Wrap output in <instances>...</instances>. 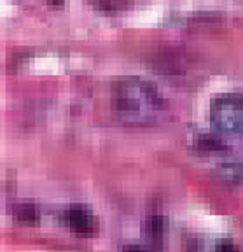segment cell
Returning a JSON list of instances; mask_svg holds the SVG:
<instances>
[{"label":"cell","instance_id":"5b68a950","mask_svg":"<svg viewBox=\"0 0 243 252\" xmlns=\"http://www.w3.org/2000/svg\"><path fill=\"white\" fill-rule=\"evenodd\" d=\"M213 173L226 184H243V163H222Z\"/></svg>","mask_w":243,"mask_h":252},{"label":"cell","instance_id":"3957f363","mask_svg":"<svg viewBox=\"0 0 243 252\" xmlns=\"http://www.w3.org/2000/svg\"><path fill=\"white\" fill-rule=\"evenodd\" d=\"M63 220L68 226L70 231L81 236H91L96 229H98V222L94 219V216L88 209L81 207V205H72L65 210L63 214Z\"/></svg>","mask_w":243,"mask_h":252},{"label":"cell","instance_id":"ba28073f","mask_svg":"<svg viewBox=\"0 0 243 252\" xmlns=\"http://www.w3.org/2000/svg\"><path fill=\"white\" fill-rule=\"evenodd\" d=\"M126 2L128 0H93V5L102 12L114 14V12L122 11L126 7Z\"/></svg>","mask_w":243,"mask_h":252},{"label":"cell","instance_id":"30bf717a","mask_svg":"<svg viewBox=\"0 0 243 252\" xmlns=\"http://www.w3.org/2000/svg\"><path fill=\"white\" fill-rule=\"evenodd\" d=\"M215 252H242V251H240L238 245L233 244L231 240H222V242L217 244Z\"/></svg>","mask_w":243,"mask_h":252},{"label":"cell","instance_id":"7a4b0ae2","mask_svg":"<svg viewBox=\"0 0 243 252\" xmlns=\"http://www.w3.org/2000/svg\"><path fill=\"white\" fill-rule=\"evenodd\" d=\"M210 121L222 133H236L243 130V94L224 93L210 103Z\"/></svg>","mask_w":243,"mask_h":252},{"label":"cell","instance_id":"7c38bea8","mask_svg":"<svg viewBox=\"0 0 243 252\" xmlns=\"http://www.w3.org/2000/svg\"><path fill=\"white\" fill-rule=\"evenodd\" d=\"M47 2H49V4H53V5H61L65 0H47Z\"/></svg>","mask_w":243,"mask_h":252},{"label":"cell","instance_id":"9c48e42d","mask_svg":"<svg viewBox=\"0 0 243 252\" xmlns=\"http://www.w3.org/2000/svg\"><path fill=\"white\" fill-rule=\"evenodd\" d=\"M16 217L25 224H33L37 220V209L31 203H23L16 210Z\"/></svg>","mask_w":243,"mask_h":252},{"label":"cell","instance_id":"8fae6325","mask_svg":"<svg viewBox=\"0 0 243 252\" xmlns=\"http://www.w3.org/2000/svg\"><path fill=\"white\" fill-rule=\"evenodd\" d=\"M124 252H149V251L144 247H138V245H128V247L124 249Z\"/></svg>","mask_w":243,"mask_h":252},{"label":"cell","instance_id":"6da1fadb","mask_svg":"<svg viewBox=\"0 0 243 252\" xmlns=\"http://www.w3.org/2000/svg\"><path fill=\"white\" fill-rule=\"evenodd\" d=\"M114 110L122 123L147 126L157 123L166 110L157 88L140 77H124L114 88Z\"/></svg>","mask_w":243,"mask_h":252},{"label":"cell","instance_id":"52a82bcc","mask_svg":"<svg viewBox=\"0 0 243 252\" xmlns=\"http://www.w3.org/2000/svg\"><path fill=\"white\" fill-rule=\"evenodd\" d=\"M165 219L161 216H151L145 220V233L151 236V238H161L163 233H165Z\"/></svg>","mask_w":243,"mask_h":252},{"label":"cell","instance_id":"277c9868","mask_svg":"<svg viewBox=\"0 0 243 252\" xmlns=\"http://www.w3.org/2000/svg\"><path fill=\"white\" fill-rule=\"evenodd\" d=\"M157 68L163 74H181L185 65V55L181 49H165L157 56Z\"/></svg>","mask_w":243,"mask_h":252},{"label":"cell","instance_id":"8992f818","mask_svg":"<svg viewBox=\"0 0 243 252\" xmlns=\"http://www.w3.org/2000/svg\"><path fill=\"white\" fill-rule=\"evenodd\" d=\"M194 149L200 154H220L228 149V146L215 135H198L194 140Z\"/></svg>","mask_w":243,"mask_h":252}]
</instances>
